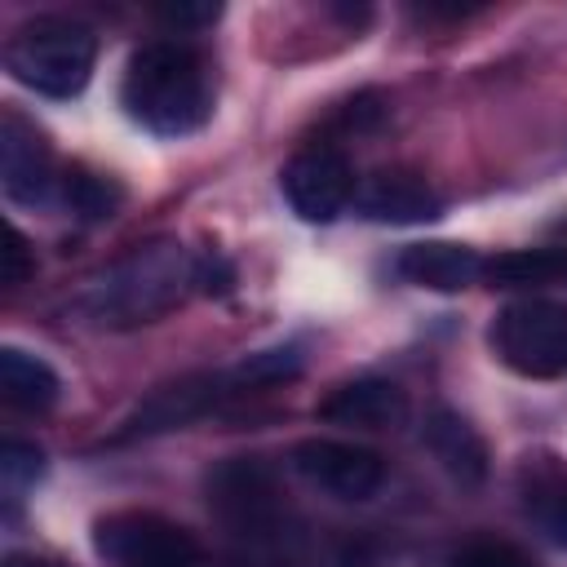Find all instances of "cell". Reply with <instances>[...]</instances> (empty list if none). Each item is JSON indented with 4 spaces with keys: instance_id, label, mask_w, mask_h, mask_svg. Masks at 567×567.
Returning <instances> with one entry per match:
<instances>
[{
    "instance_id": "1",
    "label": "cell",
    "mask_w": 567,
    "mask_h": 567,
    "mask_svg": "<svg viewBox=\"0 0 567 567\" xmlns=\"http://www.w3.org/2000/svg\"><path fill=\"white\" fill-rule=\"evenodd\" d=\"M120 102L133 124L155 137H190L213 115V80L208 62L182 40H151L133 49Z\"/></svg>"
},
{
    "instance_id": "2",
    "label": "cell",
    "mask_w": 567,
    "mask_h": 567,
    "mask_svg": "<svg viewBox=\"0 0 567 567\" xmlns=\"http://www.w3.org/2000/svg\"><path fill=\"white\" fill-rule=\"evenodd\" d=\"M195 288V257L177 239H155L106 266L80 292V315L97 328H137L164 319Z\"/></svg>"
},
{
    "instance_id": "3",
    "label": "cell",
    "mask_w": 567,
    "mask_h": 567,
    "mask_svg": "<svg viewBox=\"0 0 567 567\" xmlns=\"http://www.w3.org/2000/svg\"><path fill=\"white\" fill-rule=\"evenodd\" d=\"M93 62H97V35L62 13L31 18L4 40V71L40 97L84 93Z\"/></svg>"
},
{
    "instance_id": "4",
    "label": "cell",
    "mask_w": 567,
    "mask_h": 567,
    "mask_svg": "<svg viewBox=\"0 0 567 567\" xmlns=\"http://www.w3.org/2000/svg\"><path fill=\"white\" fill-rule=\"evenodd\" d=\"M208 509L248 545L279 549L297 536L292 505L275 478V470L261 456H226L204 478Z\"/></svg>"
},
{
    "instance_id": "5",
    "label": "cell",
    "mask_w": 567,
    "mask_h": 567,
    "mask_svg": "<svg viewBox=\"0 0 567 567\" xmlns=\"http://www.w3.org/2000/svg\"><path fill=\"white\" fill-rule=\"evenodd\" d=\"M487 341L492 354L527 381L567 377V306L554 297H518L501 306Z\"/></svg>"
},
{
    "instance_id": "6",
    "label": "cell",
    "mask_w": 567,
    "mask_h": 567,
    "mask_svg": "<svg viewBox=\"0 0 567 567\" xmlns=\"http://www.w3.org/2000/svg\"><path fill=\"white\" fill-rule=\"evenodd\" d=\"M93 549L115 563V567H177V563H190L199 558V540L155 514V509H115L106 518L93 523Z\"/></svg>"
},
{
    "instance_id": "7",
    "label": "cell",
    "mask_w": 567,
    "mask_h": 567,
    "mask_svg": "<svg viewBox=\"0 0 567 567\" xmlns=\"http://www.w3.org/2000/svg\"><path fill=\"white\" fill-rule=\"evenodd\" d=\"M292 470L337 501H368L385 483V461L350 439H301L292 447Z\"/></svg>"
},
{
    "instance_id": "8",
    "label": "cell",
    "mask_w": 567,
    "mask_h": 567,
    "mask_svg": "<svg viewBox=\"0 0 567 567\" xmlns=\"http://www.w3.org/2000/svg\"><path fill=\"white\" fill-rule=\"evenodd\" d=\"M279 190L301 221H332L354 199V168L337 146H306L284 164Z\"/></svg>"
},
{
    "instance_id": "9",
    "label": "cell",
    "mask_w": 567,
    "mask_h": 567,
    "mask_svg": "<svg viewBox=\"0 0 567 567\" xmlns=\"http://www.w3.org/2000/svg\"><path fill=\"white\" fill-rule=\"evenodd\" d=\"M230 394H248L239 368H226V372H195V377H182L173 385H159L146 403H137V412L124 421V439H137V434H164V430H182L190 425L195 416H204L208 408H217L221 399Z\"/></svg>"
},
{
    "instance_id": "10",
    "label": "cell",
    "mask_w": 567,
    "mask_h": 567,
    "mask_svg": "<svg viewBox=\"0 0 567 567\" xmlns=\"http://www.w3.org/2000/svg\"><path fill=\"white\" fill-rule=\"evenodd\" d=\"M0 186L13 204H31V208L49 204L53 190H62L44 133L18 111L0 115Z\"/></svg>"
},
{
    "instance_id": "11",
    "label": "cell",
    "mask_w": 567,
    "mask_h": 567,
    "mask_svg": "<svg viewBox=\"0 0 567 567\" xmlns=\"http://www.w3.org/2000/svg\"><path fill=\"white\" fill-rule=\"evenodd\" d=\"M354 208L381 226H416L443 213V199L416 173H377L354 186Z\"/></svg>"
},
{
    "instance_id": "12",
    "label": "cell",
    "mask_w": 567,
    "mask_h": 567,
    "mask_svg": "<svg viewBox=\"0 0 567 567\" xmlns=\"http://www.w3.org/2000/svg\"><path fill=\"white\" fill-rule=\"evenodd\" d=\"M421 443L443 465V474L456 478L461 487H478L487 478V443L461 412L434 408L425 416V425H421Z\"/></svg>"
},
{
    "instance_id": "13",
    "label": "cell",
    "mask_w": 567,
    "mask_h": 567,
    "mask_svg": "<svg viewBox=\"0 0 567 567\" xmlns=\"http://www.w3.org/2000/svg\"><path fill=\"white\" fill-rule=\"evenodd\" d=\"M319 416L332 425H354V430H385L399 425L408 416V399L394 381L385 377H354L346 385H337L323 403Z\"/></svg>"
},
{
    "instance_id": "14",
    "label": "cell",
    "mask_w": 567,
    "mask_h": 567,
    "mask_svg": "<svg viewBox=\"0 0 567 567\" xmlns=\"http://www.w3.org/2000/svg\"><path fill=\"white\" fill-rule=\"evenodd\" d=\"M394 270L430 292H461L470 284L483 279V257L465 244H447V239H430V244H408L394 261Z\"/></svg>"
},
{
    "instance_id": "15",
    "label": "cell",
    "mask_w": 567,
    "mask_h": 567,
    "mask_svg": "<svg viewBox=\"0 0 567 567\" xmlns=\"http://www.w3.org/2000/svg\"><path fill=\"white\" fill-rule=\"evenodd\" d=\"M58 390H62V381H58V372L40 354L18 350V346L0 350V399L9 408L40 416V412H49L58 403Z\"/></svg>"
},
{
    "instance_id": "16",
    "label": "cell",
    "mask_w": 567,
    "mask_h": 567,
    "mask_svg": "<svg viewBox=\"0 0 567 567\" xmlns=\"http://www.w3.org/2000/svg\"><path fill=\"white\" fill-rule=\"evenodd\" d=\"M523 509L554 545L567 549V470L554 456L523 465Z\"/></svg>"
},
{
    "instance_id": "17",
    "label": "cell",
    "mask_w": 567,
    "mask_h": 567,
    "mask_svg": "<svg viewBox=\"0 0 567 567\" xmlns=\"http://www.w3.org/2000/svg\"><path fill=\"white\" fill-rule=\"evenodd\" d=\"M567 275V248H514L483 261V279L492 288H523V284H554Z\"/></svg>"
},
{
    "instance_id": "18",
    "label": "cell",
    "mask_w": 567,
    "mask_h": 567,
    "mask_svg": "<svg viewBox=\"0 0 567 567\" xmlns=\"http://www.w3.org/2000/svg\"><path fill=\"white\" fill-rule=\"evenodd\" d=\"M62 199H66L80 217L97 221V217H111V213L120 208V186H111L106 177H93V173L75 168V173L62 177Z\"/></svg>"
},
{
    "instance_id": "19",
    "label": "cell",
    "mask_w": 567,
    "mask_h": 567,
    "mask_svg": "<svg viewBox=\"0 0 567 567\" xmlns=\"http://www.w3.org/2000/svg\"><path fill=\"white\" fill-rule=\"evenodd\" d=\"M40 474H44V452L35 443H27V439H4L0 443V478H4L9 492L31 487Z\"/></svg>"
},
{
    "instance_id": "20",
    "label": "cell",
    "mask_w": 567,
    "mask_h": 567,
    "mask_svg": "<svg viewBox=\"0 0 567 567\" xmlns=\"http://www.w3.org/2000/svg\"><path fill=\"white\" fill-rule=\"evenodd\" d=\"M447 567H536V558L527 554V549H518V545H509V540H470V545H461L452 558H447Z\"/></svg>"
},
{
    "instance_id": "21",
    "label": "cell",
    "mask_w": 567,
    "mask_h": 567,
    "mask_svg": "<svg viewBox=\"0 0 567 567\" xmlns=\"http://www.w3.org/2000/svg\"><path fill=\"white\" fill-rule=\"evenodd\" d=\"M230 284H235V270H230V261L226 257H217V252H208V257H199L195 261V288L199 292H230Z\"/></svg>"
},
{
    "instance_id": "22",
    "label": "cell",
    "mask_w": 567,
    "mask_h": 567,
    "mask_svg": "<svg viewBox=\"0 0 567 567\" xmlns=\"http://www.w3.org/2000/svg\"><path fill=\"white\" fill-rule=\"evenodd\" d=\"M27 275H31L27 235H22L18 226H9V248H4V270H0V279H4L9 288H18V284H27Z\"/></svg>"
},
{
    "instance_id": "23",
    "label": "cell",
    "mask_w": 567,
    "mask_h": 567,
    "mask_svg": "<svg viewBox=\"0 0 567 567\" xmlns=\"http://www.w3.org/2000/svg\"><path fill=\"white\" fill-rule=\"evenodd\" d=\"M217 4H173V9H159V18H168L173 27H204V22H217Z\"/></svg>"
},
{
    "instance_id": "24",
    "label": "cell",
    "mask_w": 567,
    "mask_h": 567,
    "mask_svg": "<svg viewBox=\"0 0 567 567\" xmlns=\"http://www.w3.org/2000/svg\"><path fill=\"white\" fill-rule=\"evenodd\" d=\"M4 567H66V563H58V558H40V554H4Z\"/></svg>"
},
{
    "instance_id": "25",
    "label": "cell",
    "mask_w": 567,
    "mask_h": 567,
    "mask_svg": "<svg viewBox=\"0 0 567 567\" xmlns=\"http://www.w3.org/2000/svg\"><path fill=\"white\" fill-rule=\"evenodd\" d=\"M177 567H221V563H208V558L199 554V558H190V563H177Z\"/></svg>"
}]
</instances>
